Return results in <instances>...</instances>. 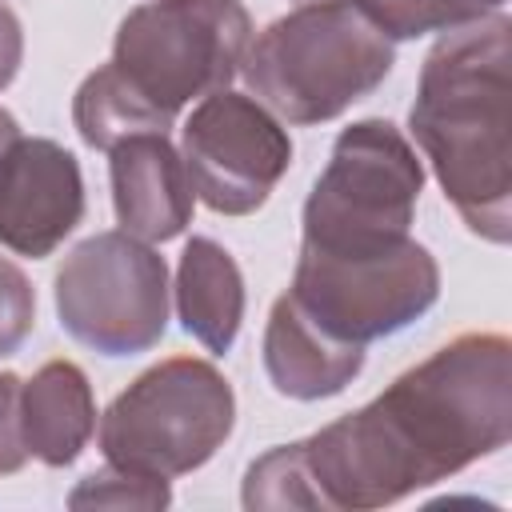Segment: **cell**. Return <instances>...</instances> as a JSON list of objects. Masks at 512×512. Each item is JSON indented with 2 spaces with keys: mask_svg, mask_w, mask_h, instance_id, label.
<instances>
[{
  "mask_svg": "<svg viewBox=\"0 0 512 512\" xmlns=\"http://www.w3.org/2000/svg\"><path fill=\"white\" fill-rule=\"evenodd\" d=\"M508 436L512 340L464 332L296 444L320 512H372L500 452Z\"/></svg>",
  "mask_w": 512,
  "mask_h": 512,
  "instance_id": "obj_1",
  "label": "cell"
},
{
  "mask_svg": "<svg viewBox=\"0 0 512 512\" xmlns=\"http://www.w3.org/2000/svg\"><path fill=\"white\" fill-rule=\"evenodd\" d=\"M84 216L80 160L48 136H16L0 152V244L44 260Z\"/></svg>",
  "mask_w": 512,
  "mask_h": 512,
  "instance_id": "obj_10",
  "label": "cell"
},
{
  "mask_svg": "<svg viewBox=\"0 0 512 512\" xmlns=\"http://www.w3.org/2000/svg\"><path fill=\"white\" fill-rule=\"evenodd\" d=\"M236 396L224 372L196 356H172L140 372L100 416L108 464L144 476H184L232 436Z\"/></svg>",
  "mask_w": 512,
  "mask_h": 512,
  "instance_id": "obj_4",
  "label": "cell"
},
{
  "mask_svg": "<svg viewBox=\"0 0 512 512\" xmlns=\"http://www.w3.org/2000/svg\"><path fill=\"white\" fill-rule=\"evenodd\" d=\"M16 136H20V124H16V116H12L8 108H0V152H4V148H8Z\"/></svg>",
  "mask_w": 512,
  "mask_h": 512,
  "instance_id": "obj_21",
  "label": "cell"
},
{
  "mask_svg": "<svg viewBox=\"0 0 512 512\" xmlns=\"http://www.w3.org/2000/svg\"><path fill=\"white\" fill-rule=\"evenodd\" d=\"M252 16L240 0H152L132 8L112 40V68L168 120L220 92L244 64Z\"/></svg>",
  "mask_w": 512,
  "mask_h": 512,
  "instance_id": "obj_6",
  "label": "cell"
},
{
  "mask_svg": "<svg viewBox=\"0 0 512 512\" xmlns=\"http://www.w3.org/2000/svg\"><path fill=\"white\" fill-rule=\"evenodd\" d=\"M20 60H24V28L20 16L0 0V92L16 80Z\"/></svg>",
  "mask_w": 512,
  "mask_h": 512,
  "instance_id": "obj_20",
  "label": "cell"
},
{
  "mask_svg": "<svg viewBox=\"0 0 512 512\" xmlns=\"http://www.w3.org/2000/svg\"><path fill=\"white\" fill-rule=\"evenodd\" d=\"M392 44L428 32H448L468 20L504 12L508 0H352Z\"/></svg>",
  "mask_w": 512,
  "mask_h": 512,
  "instance_id": "obj_16",
  "label": "cell"
},
{
  "mask_svg": "<svg viewBox=\"0 0 512 512\" xmlns=\"http://www.w3.org/2000/svg\"><path fill=\"white\" fill-rule=\"evenodd\" d=\"M288 296L336 340L368 348L416 324L440 296V264L420 240L384 252L300 248Z\"/></svg>",
  "mask_w": 512,
  "mask_h": 512,
  "instance_id": "obj_8",
  "label": "cell"
},
{
  "mask_svg": "<svg viewBox=\"0 0 512 512\" xmlns=\"http://www.w3.org/2000/svg\"><path fill=\"white\" fill-rule=\"evenodd\" d=\"M52 292L60 328L100 356L148 352L168 332V264L124 228L80 240L56 268Z\"/></svg>",
  "mask_w": 512,
  "mask_h": 512,
  "instance_id": "obj_7",
  "label": "cell"
},
{
  "mask_svg": "<svg viewBox=\"0 0 512 512\" xmlns=\"http://www.w3.org/2000/svg\"><path fill=\"white\" fill-rule=\"evenodd\" d=\"M176 312L192 340L212 356L236 344L244 320V276L224 244L212 236H192L176 264Z\"/></svg>",
  "mask_w": 512,
  "mask_h": 512,
  "instance_id": "obj_14",
  "label": "cell"
},
{
  "mask_svg": "<svg viewBox=\"0 0 512 512\" xmlns=\"http://www.w3.org/2000/svg\"><path fill=\"white\" fill-rule=\"evenodd\" d=\"M36 324V288L20 264L0 256V356H12Z\"/></svg>",
  "mask_w": 512,
  "mask_h": 512,
  "instance_id": "obj_18",
  "label": "cell"
},
{
  "mask_svg": "<svg viewBox=\"0 0 512 512\" xmlns=\"http://www.w3.org/2000/svg\"><path fill=\"white\" fill-rule=\"evenodd\" d=\"M408 132L444 200L488 244L512 240V20L504 12L440 32L428 48Z\"/></svg>",
  "mask_w": 512,
  "mask_h": 512,
  "instance_id": "obj_2",
  "label": "cell"
},
{
  "mask_svg": "<svg viewBox=\"0 0 512 512\" xmlns=\"http://www.w3.org/2000/svg\"><path fill=\"white\" fill-rule=\"evenodd\" d=\"M72 124L88 148L112 152L120 140L140 132H168L172 120L156 112L112 64L84 76V84L72 96Z\"/></svg>",
  "mask_w": 512,
  "mask_h": 512,
  "instance_id": "obj_15",
  "label": "cell"
},
{
  "mask_svg": "<svg viewBox=\"0 0 512 512\" xmlns=\"http://www.w3.org/2000/svg\"><path fill=\"white\" fill-rule=\"evenodd\" d=\"M192 192L220 216H252L292 164L284 124L232 88L208 92L180 132Z\"/></svg>",
  "mask_w": 512,
  "mask_h": 512,
  "instance_id": "obj_9",
  "label": "cell"
},
{
  "mask_svg": "<svg viewBox=\"0 0 512 512\" xmlns=\"http://www.w3.org/2000/svg\"><path fill=\"white\" fill-rule=\"evenodd\" d=\"M364 368V348L328 336L288 292L276 296L264 324V372L280 396L328 400Z\"/></svg>",
  "mask_w": 512,
  "mask_h": 512,
  "instance_id": "obj_12",
  "label": "cell"
},
{
  "mask_svg": "<svg viewBox=\"0 0 512 512\" xmlns=\"http://www.w3.org/2000/svg\"><path fill=\"white\" fill-rule=\"evenodd\" d=\"M396 44L352 4L312 0L272 20L244 52L256 104L288 124H324L384 84Z\"/></svg>",
  "mask_w": 512,
  "mask_h": 512,
  "instance_id": "obj_3",
  "label": "cell"
},
{
  "mask_svg": "<svg viewBox=\"0 0 512 512\" xmlns=\"http://www.w3.org/2000/svg\"><path fill=\"white\" fill-rule=\"evenodd\" d=\"M116 224L140 240H176L192 224V180L168 132H140L108 152Z\"/></svg>",
  "mask_w": 512,
  "mask_h": 512,
  "instance_id": "obj_11",
  "label": "cell"
},
{
  "mask_svg": "<svg viewBox=\"0 0 512 512\" xmlns=\"http://www.w3.org/2000/svg\"><path fill=\"white\" fill-rule=\"evenodd\" d=\"M424 164L380 116L348 124L304 200V240L316 252H384L408 240Z\"/></svg>",
  "mask_w": 512,
  "mask_h": 512,
  "instance_id": "obj_5",
  "label": "cell"
},
{
  "mask_svg": "<svg viewBox=\"0 0 512 512\" xmlns=\"http://www.w3.org/2000/svg\"><path fill=\"white\" fill-rule=\"evenodd\" d=\"M20 388H24V380L16 372H0V476L20 472L28 460L24 420H20Z\"/></svg>",
  "mask_w": 512,
  "mask_h": 512,
  "instance_id": "obj_19",
  "label": "cell"
},
{
  "mask_svg": "<svg viewBox=\"0 0 512 512\" xmlns=\"http://www.w3.org/2000/svg\"><path fill=\"white\" fill-rule=\"evenodd\" d=\"M20 420L28 456L48 468H68L96 432V400L80 364L48 360L20 388Z\"/></svg>",
  "mask_w": 512,
  "mask_h": 512,
  "instance_id": "obj_13",
  "label": "cell"
},
{
  "mask_svg": "<svg viewBox=\"0 0 512 512\" xmlns=\"http://www.w3.org/2000/svg\"><path fill=\"white\" fill-rule=\"evenodd\" d=\"M172 504V488L164 476H144V472H128L116 464H104L100 472L84 476L72 492H68V508H168Z\"/></svg>",
  "mask_w": 512,
  "mask_h": 512,
  "instance_id": "obj_17",
  "label": "cell"
},
{
  "mask_svg": "<svg viewBox=\"0 0 512 512\" xmlns=\"http://www.w3.org/2000/svg\"><path fill=\"white\" fill-rule=\"evenodd\" d=\"M300 4H312V0H300Z\"/></svg>",
  "mask_w": 512,
  "mask_h": 512,
  "instance_id": "obj_22",
  "label": "cell"
}]
</instances>
